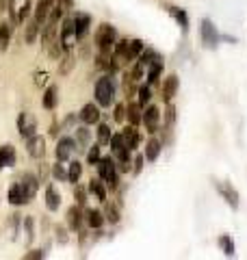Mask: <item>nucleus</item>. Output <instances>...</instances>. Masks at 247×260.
Here are the masks:
<instances>
[{
  "label": "nucleus",
  "mask_w": 247,
  "mask_h": 260,
  "mask_svg": "<svg viewBox=\"0 0 247 260\" xmlns=\"http://www.w3.org/2000/svg\"><path fill=\"white\" fill-rule=\"evenodd\" d=\"M143 48L145 46L141 39H121V42H115L113 46V59H117L121 63H130L141 54Z\"/></svg>",
  "instance_id": "nucleus-1"
},
{
  "label": "nucleus",
  "mask_w": 247,
  "mask_h": 260,
  "mask_svg": "<svg viewBox=\"0 0 247 260\" xmlns=\"http://www.w3.org/2000/svg\"><path fill=\"white\" fill-rule=\"evenodd\" d=\"M98 165V174H100V180L109 186L111 191H115L119 186V174H117V167H115V158L113 156H100V160L96 162Z\"/></svg>",
  "instance_id": "nucleus-2"
},
{
  "label": "nucleus",
  "mask_w": 247,
  "mask_h": 260,
  "mask_svg": "<svg viewBox=\"0 0 247 260\" xmlns=\"http://www.w3.org/2000/svg\"><path fill=\"white\" fill-rule=\"evenodd\" d=\"M117 42V30L111 24H100L96 32V46L100 54H113V46Z\"/></svg>",
  "instance_id": "nucleus-3"
},
{
  "label": "nucleus",
  "mask_w": 247,
  "mask_h": 260,
  "mask_svg": "<svg viewBox=\"0 0 247 260\" xmlns=\"http://www.w3.org/2000/svg\"><path fill=\"white\" fill-rule=\"evenodd\" d=\"M96 102L100 104V107H111L113 104V95H115V85L111 76H102L100 80L96 83Z\"/></svg>",
  "instance_id": "nucleus-4"
},
{
  "label": "nucleus",
  "mask_w": 247,
  "mask_h": 260,
  "mask_svg": "<svg viewBox=\"0 0 247 260\" xmlns=\"http://www.w3.org/2000/svg\"><path fill=\"white\" fill-rule=\"evenodd\" d=\"M59 42L63 46L65 52H70L74 44H78V37H76V28H74V18H68L61 26V35H59Z\"/></svg>",
  "instance_id": "nucleus-5"
},
{
  "label": "nucleus",
  "mask_w": 247,
  "mask_h": 260,
  "mask_svg": "<svg viewBox=\"0 0 247 260\" xmlns=\"http://www.w3.org/2000/svg\"><path fill=\"white\" fill-rule=\"evenodd\" d=\"M18 130H20V135L24 137V139H28V137L37 135V119H35V115H33L30 111L20 113V117H18Z\"/></svg>",
  "instance_id": "nucleus-6"
},
{
  "label": "nucleus",
  "mask_w": 247,
  "mask_h": 260,
  "mask_svg": "<svg viewBox=\"0 0 247 260\" xmlns=\"http://www.w3.org/2000/svg\"><path fill=\"white\" fill-rule=\"evenodd\" d=\"M215 189L219 191V195L226 200V204L230 206V208H238V193H236V189L232 184H228V182H224V180H215Z\"/></svg>",
  "instance_id": "nucleus-7"
},
{
  "label": "nucleus",
  "mask_w": 247,
  "mask_h": 260,
  "mask_svg": "<svg viewBox=\"0 0 247 260\" xmlns=\"http://www.w3.org/2000/svg\"><path fill=\"white\" fill-rule=\"evenodd\" d=\"M200 35H202V42L208 46V48H217V44H219V32H217V26L210 20H202Z\"/></svg>",
  "instance_id": "nucleus-8"
},
{
  "label": "nucleus",
  "mask_w": 247,
  "mask_h": 260,
  "mask_svg": "<svg viewBox=\"0 0 247 260\" xmlns=\"http://www.w3.org/2000/svg\"><path fill=\"white\" fill-rule=\"evenodd\" d=\"M76 150H78V148H76V141H74L72 137H61L59 143H56L54 154H56V158H59V160L63 162V160H68V158H70Z\"/></svg>",
  "instance_id": "nucleus-9"
},
{
  "label": "nucleus",
  "mask_w": 247,
  "mask_h": 260,
  "mask_svg": "<svg viewBox=\"0 0 247 260\" xmlns=\"http://www.w3.org/2000/svg\"><path fill=\"white\" fill-rule=\"evenodd\" d=\"M26 152L33 158H44L46 154V139L41 135H33L26 139Z\"/></svg>",
  "instance_id": "nucleus-10"
},
{
  "label": "nucleus",
  "mask_w": 247,
  "mask_h": 260,
  "mask_svg": "<svg viewBox=\"0 0 247 260\" xmlns=\"http://www.w3.org/2000/svg\"><path fill=\"white\" fill-rule=\"evenodd\" d=\"M159 119H161V111L159 107H145L143 111V115H141V121H143V126L147 133H156V128H159Z\"/></svg>",
  "instance_id": "nucleus-11"
},
{
  "label": "nucleus",
  "mask_w": 247,
  "mask_h": 260,
  "mask_svg": "<svg viewBox=\"0 0 247 260\" xmlns=\"http://www.w3.org/2000/svg\"><path fill=\"white\" fill-rule=\"evenodd\" d=\"M178 87H180V80L176 74H169L167 78H165V83H163V89H161V98H163V102H171L174 100V95L178 93Z\"/></svg>",
  "instance_id": "nucleus-12"
},
{
  "label": "nucleus",
  "mask_w": 247,
  "mask_h": 260,
  "mask_svg": "<svg viewBox=\"0 0 247 260\" xmlns=\"http://www.w3.org/2000/svg\"><path fill=\"white\" fill-rule=\"evenodd\" d=\"M121 137H123V143H126V148H128L130 152L137 150V148H139V143H141V135H139L137 126H133V124H130L128 128H123V130H121Z\"/></svg>",
  "instance_id": "nucleus-13"
},
{
  "label": "nucleus",
  "mask_w": 247,
  "mask_h": 260,
  "mask_svg": "<svg viewBox=\"0 0 247 260\" xmlns=\"http://www.w3.org/2000/svg\"><path fill=\"white\" fill-rule=\"evenodd\" d=\"M20 184H22V189H24V193H26V198H28V202H30V200L37 195L39 178H35L33 174H24V176L20 178Z\"/></svg>",
  "instance_id": "nucleus-14"
},
{
  "label": "nucleus",
  "mask_w": 247,
  "mask_h": 260,
  "mask_svg": "<svg viewBox=\"0 0 247 260\" xmlns=\"http://www.w3.org/2000/svg\"><path fill=\"white\" fill-rule=\"evenodd\" d=\"M82 221H85V217H82V206L74 204L70 210H68V225L72 232H78L82 228Z\"/></svg>",
  "instance_id": "nucleus-15"
},
{
  "label": "nucleus",
  "mask_w": 247,
  "mask_h": 260,
  "mask_svg": "<svg viewBox=\"0 0 247 260\" xmlns=\"http://www.w3.org/2000/svg\"><path fill=\"white\" fill-rule=\"evenodd\" d=\"M80 119H82V124H87V126L98 124V121H100V109H98L94 102L85 104L82 111H80Z\"/></svg>",
  "instance_id": "nucleus-16"
},
{
  "label": "nucleus",
  "mask_w": 247,
  "mask_h": 260,
  "mask_svg": "<svg viewBox=\"0 0 247 260\" xmlns=\"http://www.w3.org/2000/svg\"><path fill=\"white\" fill-rule=\"evenodd\" d=\"M7 200H9V204H13V206H22V204H26V202H28L26 193H24L20 182H15L11 189L7 191Z\"/></svg>",
  "instance_id": "nucleus-17"
},
{
  "label": "nucleus",
  "mask_w": 247,
  "mask_h": 260,
  "mask_svg": "<svg viewBox=\"0 0 247 260\" xmlns=\"http://www.w3.org/2000/svg\"><path fill=\"white\" fill-rule=\"evenodd\" d=\"M89 26H91V15L89 13H78L74 18V28H76V37L82 39L89 32Z\"/></svg>",
  "instance_id": "nucleus-18"
},
{
  "label": "nucleus",
  "mask_w": 247,
  "mask_h": 260,
  "mask_svg": "<svg viewBox=\"0 0 247 260\" xmlns=\"http://www.w3.org/2000/svg\"><path fill=\"white\" fill-rule=\"evenodd\" d=\"M41 104H44V109L52 111L56 109V104H59V87L56 85H50L44 91V98H41Z\"/></svg>",
  "instance_id": "nucleus-19"
},
{
  "label": "nucleus",
  "mask_w": 247,
  "mask_h": 260,
  "mask_svg": "<svg viewBox=\"0 0 247 260\" xmlns=\"http://www.w3.org/2000/svg\"><path fill=\"white\" fill-rule=\"evenodd\" d=\"M13 37V22H0V50H7Z\"/></svg>",
  "instance_id": "nucleus-20"
},
{
  "label": "nucleus",
  "mask_w": 247,
  "mask_h": 260,
  "mask_svg": "<svg viewBox=\"0 0 247 260\" xmlns=\"http://www.w3.org/2000/svg\"><path fill=\"white\" fill-rule=\"evenodd\" d=\"M50 9H52V3H48V0H39L37 7H35V13H33V20L37 24H44L48 20V15H50Z\"/></svg>",
  "instance_id": "nucleus-21"
},
{
  "label": "nucleus",
  "mask_w": 247,
  "mask_h": 260,
  "mask_svg": "<svg viewBox=\"0 0 247 260\" xmlns=\"http://www.w3.org/2000/svg\"><path fill=\"white\" fill-rule=\"evenodd\" d=\"M46 206H48V210H52V213L59 210V206H61V195L52 184L46 186Z\"/></svg>",
  "instance_id": "nucleus-22"
},
{
  "label": "nucleus",
  "mask_w": 247,
  "mask_h": 260,
  "mask_svg": "<svg viewBox=\"0 0 247 260\" xmlns=\"http://www.w3.org/2000/svg\"><path fill=\"white\" fill-rule=\"evenodd\" d=\"M74 130H76V137H74V141H76V148L78 150L87 148L89 141H91V130H89L87 126H76Z\"/></svg>",
  "instance_id": "nucleus-23"
},
{
  "label": "nucleus",
  "mask_w": 247,
  "mask_h": 260,
  "mask_svg": "<svg viewBox=\"0 0 247 260\" xmlns=\"http://www.w3.org/2000/svg\"><path fill=\"white\" fill-rule=\"evenodd\" d=\"M54 39H56V22L48 20V24H44V28H41V44L50 46Z\"/></svg>",
  "instance_id": "nucleus-24"
},
{
  "label": "nucleus",
  "mask_w": 247,
  "mask_h": 260,
  "mask_svg": "<svg viewBox=\"0 0 247 260\" xmlns=\"http://www.w3.org/2000/svg\"><path fill=\"white\" fill-rule=\"evenodd\" d=\"M15 165V148L13 145H3L0 148V167Z\"/></svg>",
  "instance_id": "nucleus-25"
},
{
  "label": "nucleus",
  "mask_w": 247,
  "mask_h": 260,
  "mask_svg": "<svg viewBox=\"0 0 247 260\" xmlns=\"http://www.w3.org/2000/svg\"><path fill=\"white\" fill-rule=\"evenodd\" d=\"M141 115H143V113H141V104H139V102H130L126 107V117L130 119V124H133V126L141 124Z\"/></svg>",
  "instance_id": "nucleus-26"
},
{
  "label": "nucleus",
  "mask_w": 247,
  "mask_h": 260,
  "mask_svg": "<svg viewBox=\"0 0 247 260\" xmlns=\"http://www.w3.org/2000/svg\"><path fill=\"white\" fill-rule=\"evenodd\" d=\"M85 221L89 223V228H102L104 215L100 213V210H96V208H89L87 213H85Z\"/></svg>",
  "instance_id": "nucleus-27"
},
{
  "label": "nucleus",
  "mask_w": 247,
  "mask_h": 260,
  "mask_svg": "<svg viewBox=\"0 0 247 260\" xmlns=\"http://www.w3.org/2000/svg\"><path fill=\"white\" fill-rule=\"evenodd\" d=\"M161 141L159 139H150V141H147V148H145V154H143V156H145V160H150V162H154L156 158H159V154H161Z\"/></svg>",
  "instance_id": "nucleus-28"
},
{
  "label": "nucleus",
  "mask_w": 247,
  "mask_h": 260,
  "mask_svg": "<svg viewBox=\"0 0 247 260\" xmlns=\"http://www.w3.org/2000/svg\"><path fill=\"white\" fill-rule=\"evenodd\" d=\"M87 191L91 193V195H96V198L100 200V202L106 200V189H104V182H102V180H96V178H91V182H89Z\"/></svg>",
  "instance_id": "nucleus-29"
},
{
  "label": "nucleus",
  "mask_w": 247,
  "mask_h": 260,
  "mask_svg": "<svg viewBox=\"0 0 247 260\" xmlns=\"http://www.w3.org/2000/svg\"><path fill=\"white\" fill-rule=\"evenodd\" d=\"M161 72H163V59H159V61H154V63L147 65V85H154L156 80H159Z\"/></svg>",
  "instance_id": "nucleus-30"
},
{
  "label": "nucleus",
  "mask_w": 247,
  "mask_h": 260,
  "mask_svg": "<svg viewBox=\"0 0 247 260\" xmlns=\"http://www.w3.org/2000/svg\"><path fill=\"white\" fill-rule=\"evenodd\" d=\"M102 215H104V219L109 223H117L119 221V210H117V206L111 204V202H106V200H104V213Z\"/></svg>",
  "instance_id": "nucleus-31"
},
{
  "label": "nucleus",
  "mask_w": 247,
  "mask_h": 260,
  "mask_svg": "<svg viewBox=\"0 0 247 260\" xmlns=\"http://www.w3.org/2000/svg\"><path fill=\"white\" fill-rule=\"evenodd\" d=\"M80 176H82V165H80L78 160H72L70 162V169H68V180L72 184H76L80 180Z\"/></svg>",
  "instance_id": "nucleus-32"
},
{
  "label": "nucleus",
  "mask_w": 247,
  "mask_h": 260,
  "mask_svg": "<svg viewBox=\"0 0 247 260\" xmlns=\"http://www.w3.org/2000/svg\"><path fill=\"white\" fill-rule=\"evenodd\" d=\"M121 87H123V95L126 98H130V95H135V91H137V80L130 76V72L128 74H123V83H121Z\"/></svg>",
  "instance_id": "nucleus-33"
},
{
  "label": "nucleus",
  "mask_w": 247,
  "mask_h": 260,
  "mask_svg": "<svg viewBox=\"0 0 247 260\" xmlns=\"http://www.w3.org/2000/svg\"><path fill=\"white\" fill-rule=\"evenodd\" d=\"M39 28H41V24H37L35 20H30V22L26 24V32H24V42H26V44H33V42H35V37H37Z\"/></svg>",
  "instance_id": "nucleus-34"
},
{
  "label": "nucleus",
  "mask_w": 247,
  "mask_h": 260,
  "mask_svg": "<svg viewBox=\"0 0 247 260\" xmlns=\"http://www.w3.org/2000/svg\"><path fill=\"white\" fill-rule=\"evenodd\" d=\"M159 59H161V54H159V52H154L152 48H147V50L143 48V50H141V54H139V61H141V63L145 65V68H147V65H150V63L159 61Z\"/></svg>",
  "instance_id": "nucleus-35"
},
{
  "label": "nucleus",
  "mask_w": 247,
  "mask_h": 260,
  "mask_svg": "<svg viewBox=\"0 0 247 260\" xmlns=\"http://www.w3.org/2000/svg\"><path fill=\"white\" fill-rule=\"evenodd\" d=\"M137 93H139V104H141V109H145L147 102L152 100V89H150V85H141V87L137 89Z\"/></svg>",
  "instance_id": "nucleus-36"
},
{
  "label": "nucleus",
  "mask_w": 247,
  "mask_h": 260,
  "mask_svg": "<svg viewBox=\"0 0 247 260\" xmlns=\"http://www.w3.org/2000/svg\"><path fill=\"white\" fill-rule=\"evenodd\" d=\"M74 61H76V59H74V54H72V50H70V52H65V56H63V63L59 65V74H61V76H65V74H70V70L74 68Z\"/></svg>",
  "instance_id": "nucleus-37"
},
{
  "label": "nucleus",
  "mask_w": 247,
  "mask_h": 260,
  "mask_svg": "<svg viewBox=\"0 0 247 260\" xmlns=\"http://www.w3.org/2000/svg\"><path fill=\"white\" fill-rule=\"evenodd\" d=\"M111 150H113V154H117V152H121V150H128L126 148V143H123V137H121V133H117V135H111Z\"/></svg>",
  "instance_id": "nucleus-38"
},
{
  "label": "nucleus",
  "mask_w": 247,
  "mask_h": 260,
  "mask_svg": "<svg viewBox=\"0 0 247 260\" xmlns=\"http://www.w3.org/2000/svg\"><path fill=\"white\" fill-rule=\"evenodd\" d=\"M169 11H171V15H174V18L178 20L180 26L187 30V28H189V18H187V13H184V11H180L178 7H169Z\"/></svg>",
  "instance_id": "nucleus-39"
},
{
  "label": "nucleus",
  "mask_w": 247,
  "mask_h": 260,
  "mask_svg": "<svg viewBox=\"0 0 247 260\" xmlns=\"http://www.w3.org/2000/svg\"><path fill=\"white\" fill-rule=\"evenodd\" d=\"M98 141H100V143H109L111 141V128L106 124L98 126Z\"/></svg>",
  "instance_id": "nucleus-40"
},
{
  "label": "nucleus",
  "mask_w": 247,
  "mask_h": 260,
  "mask_svg": "<svg viewBox=\"0 0 247 260\" xmlns=\"http://www.w3.org/2000/svg\"><path fill=\"white\" fill-rule=\"evenodd\" d=\"M74 200H76L78 206L87 204V189H85V186H76V189H74Z\"/></svg>",
  "instance_id": "nucleus-41"
},
{
  "label": "nucleus",
  "mask_w": 247,
  "mask_h": 260,
  "mask_svg": "<svg viewBox=\"0 0 247 260\" xmlns=\"http://www.w3.org/2000/svg\"><path fill=\"white\" fill-rule=\"evenodd\" d=\"M219 245L224 247L226 256H234V243L230 241V237H221V239H219Z\"/></svg>",
  "instance_id": "nucleus-42"
},
{
  "label": "nucleus",
  "mask_w": 247,
  "mask_h": 260,
  "mask_svg": "<svg viewBox=\"0 0 247 260\" xmlns=\"http://www.w3.org/2000/svg\"><path fill=\"white\" fill-rule=\"evenodd\" d=\"M143 72H145V65H143L141 61H137V63H135V68L130 70V76H133V78L137 80V83H139V80L143 78Z\"/></svg>",
  "instance_id": "nucleus-43"
},
{
  "label": "nucleus",
  "mask_w": 247,
  "mask_h": 260,
  "mask_svg": "<svg viewBox=\"0 0 247 260\" xmlns=\"http://www.w3.org/2000/svg\"><path fill=\"white\" fill-rule=\"evenodd\" d=\"M98 160H100V148H98V145H91V148H89V154H87V162L89 165H96Z\"/></svg>",
  "instance_id": "nucleus-44"
},
{
  "label": "nucleus",
  "mask_w": 247,
  "mask_h": 260,
  "mask_svg": "<svg viewBox=\"0 0 247 260\" xmlns=\"http://www.w3.org/2000/svg\"><path fill=\"white\" fill-rule=\"evenodd\" d=\"M52 176H54V180H63V178H68V172L61 167V160L56 162V165H52Z\"/></svg>",
  "instance_id": "nucleus-45"
},
{
  "label": "nucleus",
  "mask_w": 247,
  "mask_h": 260,
  "mask_svg": "<svg viewBox=\"0 0 247 260\" xmlns=\"http://www.w3.org/2000/svg\"><path fill=\"white\" fill-rule=\"evenodd\" d=\"M24 230H26V243H33L35 234H33V219H30V217L24 219Z\"/></svg>",
  "instance_id": "nucleus-46"
},
{
  "label": "nucleus",
  "mask_w": 247,
  "mask_h": 260,
  "mask_svg": "<svg viewBox=\"0 0 247 260\" xmlns=\"http://www.w3.org/2000/svg\"><path fill=\"white\" fill-rule=\"evenodd\" d=\"M115 121H123L126 119V107L123 104H115V115H113Z\"/></svg>",
  "instance_id": "nucleus-47"
},
{
  "label": "nucleus",
  "mask_w": 247,
  "mask_h": 260,
  "mask_svg": "<svg viewBox=\"0 0 247 260\" xmlns=\"http://www.w3.org/2000/svg\"><path fill=\"white\" fill-rule=\"evenodd\" d=\"M143 160H145V156H141V154H139V156H135V160H133V174H135V176L141 174V169H143Z\"/></svg>",
  "instance_id": "nucleus-48"
},
{
  "label": "nucleus",
  "mask_w": 247,
  "mask_h": 260,
  "mask_svg": "<svg viewBox=\"0 0 247 260\" xmlns=\"http://www.w3.org/2000/svg\"><path fill=\"white\" fill-rule=\"evenodd\" d=\"M46 254H44V249H30V251H26V260H39V258H44Z\"/></svg>",
  "instance_id": "nucleus-49"
},
{
  "label": "nucleus",
  "mask_w": 247,
  "mask_h": 260,
  "mask_svg": "<svg viewBox=\"0 0 247 260\" xmlns=\"http://www.w3.org/2000/svg\"><path fill=\"white\" fill-rule=\"evenodd\" d=\"M74 121H76V115H70V117H68V119H65L63 124H61V130H68V128H72V126H74Z\"/></svg>",
  "instance_id": "nucleus-50"
},
{
  "label": "nucleus",
  "mask_w": 247,
  "mask_h": 260,
  "mask_svg": "<svg viewBox=\"0 0 247 260\" xmlns=\"http://www.w3.org/2000/svg\"><path fill=\"white\" fill-rule=\"evenodd\" d=\"M174 113H176L174 107H169V109H167V115H165V124H171V121H174V117H176Z\"/></svg>",
  "instance_id": "nucleus-51"
},
{
  "label": "nucleus",
  "mask_w": 247,
  "mask_h": 260,
  "mask_svg": "<svg viewBox=\"0 0 247 260\" xmlns=\"http://www.w3.org/2000/svg\"><path fill=\"white\" fill-rule=\"evenodd\" d=\"M46 178H48V167H46V162L39 167V182H46Z\"/></svg>",
  "instance_id": "nucleus-52"
},
{
  "label": "nucleus",
  "mask_w": 247,
  "mask_h": 260,
  "mask_svg": "<svg viewBox=\"0 0 247 260\" xmlns=\"http://www.w3.org/2000/svg\"><path fill=\"white\" fill-rule=\"evenodd\" d=\"M56 239H59L61 243H65V241H68V234H65V230H63V228H56Z\"/></svg>",
  "instance_id": "nucleus-53"
},
{
  "label": "nucleus",
  "mask_w": 247,
  "mask_h": 260,
  "mask_svg": "<svg viewBox=\"0 0 247 260\" xmlns=\"http://www.w3.org/2000/svg\"><path fill=\"white\" fill-rule=\"evenodd\" d=\"M3 7H5V3H3V0H0V13H3Z\"/></svg>",
  "instance_id": "nucleus-54"
},
{
  "label": "nucleus",
  "mask_w": 247,
  "mask_h": 260,
  "mask_svg": "<svg viewBox=\"0 0 247 260\" xmlns=\"http://www.w3.org/2000/svg\"><path fill=\"white\" fill-rule=\"evenodd\" d=\"M48 3H52V5H54V3H56V0H48Z\"/></svg>",
  "instance_id": "nucleus-55"
}]
</instances>
